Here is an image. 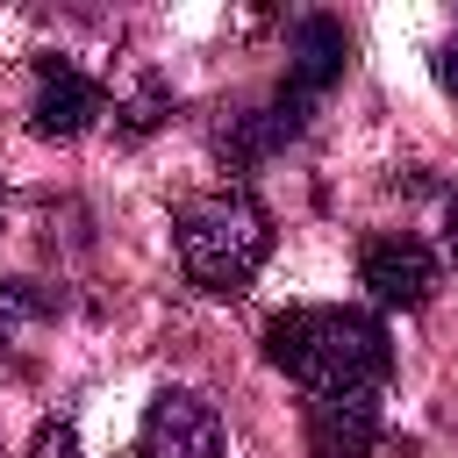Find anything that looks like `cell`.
Masks as SVG:
<instances>
[{
  "instance_id": "obj_6",
  "label": "cell",
  "mask_w": 458,
  "mask_h": 458,
  "mask_svg": "<svg viewBox=\"0 0 458 458\" xmlns=\"http://www.w3.org/2000/svg\"><path fill=\"white\" fill-rule=\"evenodd\" d=\"M344 64H351V36H344V21H329V14L293 21V57H286V86H279V100L315 107V100L344 79Z\"/></svg>"
},
{
  "instance_id": "obj_5",
  "label": "cell",
  "mask_w": 458,
  "mask_h": 458,
  "mask_svg": "<svg viewBox=\"0 0 458 458\" xmlns=\"http://www.w3.org/2000/svg\"><path fill=\"white\" fill-rule=\"evenodd\" d=\"M100 114H107V93L72 57H43L36 64V100H29V129L36 136H86Z\"/></svg>"
},
{
  "instance_id": "obj_1",
  "label": "cell",
  "mask_w": 458,
  "mask_h": 458,
  "mask_svg": "<svg viewBox=\"0 0 458 458\" xmlns=\"http://www.w3.org/2000/svg\"><path fill=\"white\" fill-rule=\"evenodd\" d=\"M265 358L308 394H379L394 372L386 322L365 308H286L265 322Z\"/></svg>"
},
{
  "instance_id": "obj_4",
  "label": "cell",
  "mask_w": 458,
  "mask_h": 458,
  "mask_svg": "<svg viewBox=\"0 0 458 458\" xmlns=\"http://www.w3.org/2000/svg\"><path fill=\"white\" fill-rule=\"evenodd\" d=\"M358 279L379 308H422L437 293V250L422 236H372L358 258Z\"/></svg>"
},
{
  "instance_id": "obj_7",
  "label": "cell",
  "mask_w": 458,
  "mask_h": 458,
  "mask_svg": "<svg viewBox=\"0 0 458 458\" xmlns=\"http://www.w3.org/2000/svg\"><path fill=\"white\" fill-rule=\"evenodd\" d=\"M372 444H379V394H315L308 401L315 458H365Z\"/></svg>"
},
{
  "instance_id": "obj_8",
  "label": "cell",
  "mask_w": 458,
  "mask_h": 458,
  "mask_svg": "<svg viewBox=\"0 0 458 458\" xmlns=\"http://www.w3.org/2000/svg\"><path fill=\"white\" fill-rule=\"evenodd\" d=\"M157 107H165V100H157V93H143V100H136V107H129V136H143V129H150V122H157Z\"/></svg>"
},
{
  "instance_id": "obj_10",
  "label": "cell",
  "mask_w": 458,
  "mask_h": 458,
  "mask_svg": "<svg viewBox=\"0 0 458 458\" xmlns=\"http://www.w3.org/2000/svg\"><path fill=\"white\" fill-rule=\"evenodd\" d=\"M451 258H458V200H451Z\"/></svg>"
},
{
  "instance_id": "obj_3",
  "label": "cell",
  "mask_w": 458,
  "mask_h": 458,
  "mask_svg": "<svg viewBox=\"0 0 458 458\" xmlns=\"http://www.w3.org/2000/svg\"><path fill=\"white\" fill-rule=\"evenodd\" d=\"M136 458H222V422H215V408H208L200 394L165 386V394L143 408Z\"/></svg>"
},
{
  "instance_id": "obj_9",
  "label": "cell",
  "mask_w": 458,
  "mask_h": 458,
  "mask_svg": "<svg viewBox=\"0 0 458 458\" xmlns=\"http://www.w3.org/2000/svg\"><path fill=\"white\" fill-rule=\"evenodd\" d=\"M437 79H444V86H451V93H458V36H451V43H444V50H437Z\"/></svg>"
},
{
  "instance_id": "obj_2",
  "label": "cell",
  "mask_w": 458,
  "mask_h": 458,
  "mask_svg": "<svg viewBox=\"0 0 458 458\" xmlns=\"http://www.w3.org/2000/svg\"><path fill=\"white\" fill-rule=\"evenodd\" d=\"M179 265L200 293H243L272 258V208L250 186H215L179 208Z\"/></svg>"
}]
</instances>
